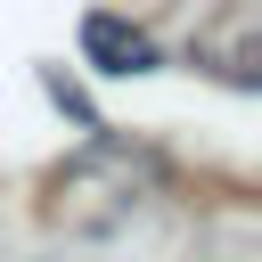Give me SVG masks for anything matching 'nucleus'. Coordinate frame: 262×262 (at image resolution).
<instances>
[{
  "mask_svg": "<svg viewBox=\"0 0 262 262\" xmlns=\"http://www.w3.org/2000/svg\"><path fill=\"white\" fill-rule=\"evenodd\" d=\"M82 66H90V74H156L164 49H156L147 25L115 16V8H90V16H82Z\"/></svg>",
  "mask_w": 262,
  "mask_h": 262,
  "instance_id": "1",
  "label": "nucleus"
},
{
  "mask_svg": "<svg viewBox=\"0 0 262 262\" xmlns=\"http://www.w3.org/2000/svg\"><path fill=\"white\" fill-rule=\"evenodd\" d=\"M41 90H49V106H57V115H66L74 131H98V106H90V98H82V90H74V82H66L57 66H41Z\"/></svg>",
  "mask_w": 262,
  "mask_h": 262,
  "instance_id": "2",
  "label": "nucleus"
}]
</instances>
